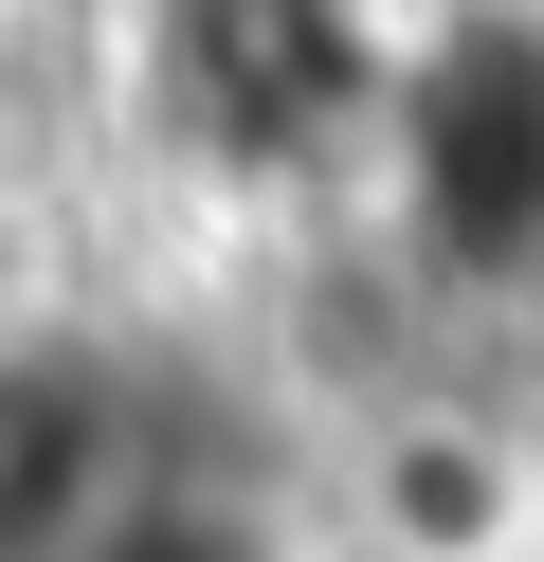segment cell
Listing matches in <instances>:
<instances>
[{
    "label": "cell",
    "mask_w": 544,
    "mask_h": 562,
    "mask_svg": "<svg viewBox=\"0 0 544 562\" xmlns=\"http://www.w3.org/2000/svg\"><path fill=\"white\" fill-rule=\"evenodd\" d=\"M363 182L435 272H526L544 255V37L526 19H399Z\"/></svg>",
    "instance_id": "1"
},
{
    "label": "cell",
    "mask_w": 544,
    "mask_h": 562,
    "mask_svg": "<svg viewBox=\"0 0 544 562\" xmlns=\"http://www.w3.org/2000/svg\"><path fill=\"white\" fill-rule=\"evenodd\" d=\"M381 19H145L127 74H200V91H145V127H164L181 164H218V182H345L363 146H381Z\"/></svg>",
    "instance_id": "2"
},
{
    "label": "cell",
    "mask_w": 544,
    "mask_h": 562,
    "mask_svg": "<svg viewBox=\"0 0 544 562\" xmlns=\"http://www.w3.org/2000/svg\"><path fill=\"white\" fill-rule=\"evenodd\" d=\"M127 363L91 327H19L0 308V562H91V526L127 508Z\"/></svg>",
    "instance_id": "3"
},
{
    "label": "cell",
    "mask_w": 544,
    "mask_h": 562,
    "mask_svg": "<svg viewBox=\"0 0 544 562\" xmlns=\"http://www.w3.org/2000/svg\"><path fill=\"white\" fill-rule=\"evenodd\" d=\"M363 490H381V526H399L418 562H508V526L544 508L526 453H508L490 417H435V400H418V417H381V472H363Z\"/></svg>",
    "instance_id": "4"
},
{
    "label": "cell",
    "mask_w": 544,
    "mask_h": 562,
    "mask_svg": "<svg viewBox=\"0 0 544 562\" xmlns=\"http://www.w3.org/2000/svg\"><path fill=\"white\" fill-rule=\"evenodd\" d=\"M91 562H254L236 508H181V490H127V508L91 526Z\"/></svg>",
    "instance_id": "5"
}]
</instances>
